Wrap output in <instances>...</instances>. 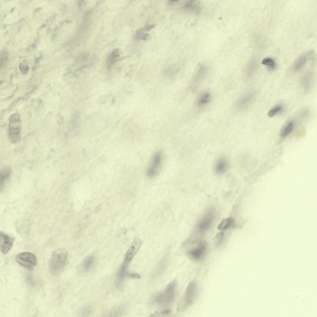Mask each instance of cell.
I'll list each match as a JSON object with an SVG mask.
<instances>
[{
	"mask_svg": "<svg viewBox=\"0 0 317 317\" xmlns=\"http://www.w3.org/2000/svg\"><path fill=\"white\" fill-rule=\"evenodd\" d=\"M177 284L176 279H173L168 284L163 290L153 297V302L164 308L170 307L175 300Z\"/></svg>",
	"mask_w": 317,
	"mask_h": 317,
	"instance_id": "1",
	"label": "cell"
},
{
	"mask_svg": "<svg viewBox=\"0 0 317 317\" xmlns=\"http://www.w3.org/2000/svg\"><path fill=\"white\" fill-rule=\"evenodd\" d=\"M197 293V286L195 282H191L188 285L184 294L179 302L177 310L183 312L187 309L193 303Z\"/></svg>",
	"mask_w": 317,
	"mask_h": 317,
	"instance_id": "2",
	"label": "cell"
},
{
	"mask_svg": "<svg viewBox=\"0 0 317 317\" xmlns=\"http://www.w3.org/2000/svg\"><path fill=\"white\" fill-rule=\"evenodd\" d=\"M67 253L62 249H58L52 254L50 260V267L54 273H57L63 269L67 259Z\"/></svg>",
	"mask_w": 317,
	"mask_h": 317,
	"instance_id": "3",
	"label": "cell"
},
{
	"mask_svg": "<svg viewBox=\"0 0 317 317\" xmlns=\"http://www.w3.org/2000/svg\"><path fill=\"white\" fill-rule=\"evenodd\" d=\"M8 137L10 141L13 143L18 142L21 139V124L18 114H14L10 116Z\"/></svg>",
	"mask_w": 317,
	"mask_h": 317,
	"instance_id": "4",
	"label": "cell"
},
{
	"mask_svg": "<svg viewBox=\"0 0 317 317\" xmlns=\"http://www.w3.org/2000/svg\"><path fill=\"white\" fill-rule=\"evenodd\" d=\"M16 262L26 269L32 271L38 263L36 256L33 253L29 252H23L17 254L15 257Z\"/></svg>",
	"mask_w": 317,
	"mask_h": 317,
	"instance_id": "5",
	"label": "cell"
},
{
	"mask_svg": "<svg viewBox=\"0 0 317 317\" xmlns=\"http://www.w3.org/2000/svg\"><path fill=\"white\" fill-rule=\"evenodd\" d=\"M163 159V154L160 151H157L153 155L146 171V175L149 178H154L158 174Z\"/></svg>",
	"mask_w": 317,
	"mask_h": 317,
	"instance_id": "6",
	"label": "cell"
},
{
	"mask_svg": "<svg viewBox=\"0 0 317 317\" xmlns=\"http://www.w3.org/2000/svg\"><path fill=\"white\" fill-rule=\"evenodd\" d=\"M206 244L203 241L199 242L196 245L188 249L186 252L188 257L196 262L202 260L204 258L207 251Z\"/></svg>",
	"mask_w": 317,
	"mask_h": 317,
	"instance_id": "7",
	"label": "cell"
},
{
	"mask_svg": "<svg viewBox=\"0 0 317 317\" xmlns=\"http://www.w3.org/2000/svg\"><path fill=\"white\" fill-rule=\"evenodd\" d=\"M215 209L213 208L209 209L199 219L197 224V228L201 232L207 231L211 226L214 221Z\"/></svg>",
	"mask_w": 317,
	"mask_h": 317,
	"instance_id": "8",
	"label": "cell"
},
{
	"mask_svg": "<svg viewBox=\"0 0 317 317\" xmlns=\"http://www.w3.org/2000/svg\"><path fill=\"white\" fill-rule=\"evenodd\" d=\"M313 52L312 50H308L297 57L291 66L292 70L294 72H297L301 70L305 66Z\"/></svg>",
	"mask_w": 317,
	"mask_h": 317,
	"instance_id": "9",
	"label": "cell"
},
{
	"mask_svg": "<svg viewBox=\"0 0 317 317\" xmlns=\"http://www.w3.org/2000/svg\"><path fill=\"white\" fill-rule=\"evenodd\" d=\"M208 67L205 64H200L193 77L191 85L192 89H195L205 78L208 72Z\"/></svg>",
	"mask_w": 317,
	"mask_h": 317,
	"instance_id": "10",
	"label": "cell"
},
{
	"mask_svg": "<svg viewBox=\"0 0 317 317\" xmlns=\"http://www.w3.org/2000/svg\"><path fill=\"white\" fill-rule=\"evenodd\" d=\"M141 244V241L139 237L134 238L126 252L123 262L129 265L140 249Z\"/></svg>",
	"mask_w": 317,
	"mask_h": 317,
	"instance_id": "11",
	"label": "cell"
},
{
	"mask_svg": "<svg viewBox=\"0 0 317 317\" xmlns=\"http://www.w3.org/2000/svg\"><path fill=\"white\" fill-rule=\"evenodd\" d=\"M15 237L3 232H0V251L3 254H7L13 246Z\"/></svg>",
	"mask_w": 317,
	"mask_h": 317,
	"instance_id": "12",
	"label": "cell"
},
{
	"mask_svg": "<svg viewBox=\"0 0 317 317\" xmlns=\"http://www.w3.org/2000/svg\"><path fill=\"white\" fill-rule=\"evenodd\" d=\"M254 98V94L252 92H249L241 96L237 100L236 104V108L238 109L245 108L253 102Z\"/></svg>",
	"mask_w": 317,
	"mask_h": 317,
	"instance_id": "13",
	"label": "cell"
},
{
	"mask_svg": "<svg viewBox=\"0 0 317 317\" xmlns=\"http://www.w3.org/2000/svg\"><path fill=\"white\" fill-rule=\"evenodd\" d=\"M11 169L9 167H5L0 171V190L2 191L7 182L9 180L11 174Z\"/></svg>",
	"mask_w": 317,
	"mask_h": 317,
	"instance_id": "14",
	"label": "cell"
},
{
	"mask_svg": "<svg viewBox=\"0 0 317 317\" xmlns=\"http://www.w3.org/2000/svg\"><path fill=\"white\" fill-rule=\"evenodd\" d=\"M258 61L256 59H252L247 65L245 72V77L249 78L252 77L255 73L258 68Z\"/></svg>",
	"mask_w": 317,
	"mask_h": 317,
	"instance_id": "15",
	"label": "cell"
},
{
	"mask_svg": "<svg viewBox=\"0 0 317 317\" xmlns=\"http://www.w3.org/2000/svg\"><path fill=\"white\" fill-rule=\"evenodd\" d=\"M228 167V163L227 159L224 157L219 158L217 161L215 166V171L217 174H222L227 171Z\"/></svg>",
	"mask_w": 317,
	"mask_h": 317,
	"instance_id": "16",
	"label": "cell"
},
{
	"mask_svg": "<svg viewBox=\"0 0 317 317\" xmlns=\"http://www.w3.org/2000/svg\"><path fill=\"white\" fill-rule=\"evenodd\" d=\"M96 262V258L94 255H90L87 256L82 263V270L84 272L89 271L94 266Z\"/></svg>",
	"mask_w": 317,
	"mask_h": 317,
	"instance_id": "17",
	"label": "cell"
},
{
	"mask_svg": "<svg viewBox=\"0 0 317 317\" xmlns=\"http://www.w3.org/2000/svg\"><path fill=\"white\" fill-rule=\"evenodd\" d=\"M199 5L196 1L189 0L185 3L182 8L185 10L198 14L201 10V7Z\"/></svg>",
	"mask_w": 317,
	"mask_h": 317,
	"instance_id": "18",
	"label": "cell"
},
{
	"mask_svg": "<svg viewBox=\"0 0 317 317\" xmlns=\"http://www.w3.org/2000/svg\"><path fill=\"white\" fill-rule=\"evenodd\" d=\"M313 77V73L311 71H308L302 76L301 78V83L306 90L310 87Z\"/></svg>",
	"mask_w": 317,
	"mask_h": 317,
	"instance_id": "19",
	"label": "cell"
},
{
	"mask_svg": "<svg viewBox=\"0 0 317 317\" xmlns=\"http://www.w3.org/2000/svg\"><path fill=\"white\" fill-rule=\"evenodd\" d=\"M211 99V95L210 93L203 92L198 97L196 100L197 105L199 106H203L209 102Z\"/></svg>",
	"mask_w": 317,
	"mask_h": 317,
	"instance_id": "20",
	"label": "cell"
},
{
	"mask_svg": "<svg viewBox=\"0 0 317 317\" xmlns=\"http://www.w3.org/2000/svg\"><path fill=\"white\" fill-rule=\"evenodd\" d=\"M294 122L293 120H290L288 121L283 128L280 132V135L284 137L289 134L293 129Z\"/></svg>",
	"mask_w": 317,
	"mask_h": 317,
	"instance_id": "21",
	"label": "cell"
},
{
	"mask_svg": "<svg viewBox=\"0 0 317 317\" xmlns=\"http://www.w3.org/2000/svg\"><path fill=\"white\" fill-rule=\"evenodd\" d=\"M262 64L266 66L271 70H274L276 66L275 60L272 58L267 57L263 59L261 61Z\"/></svg>",
	"mask_w": 317,
	"mask_h": 317,
	"instance_id": "22",
	"label": "cell"
},
{
	"mask_svg": "<svg viewBox=\"0 0 317 317\" xmlns=\"http://www.w3.org/2000/svg\"><path fill=\"white\" fill-rule=\"evenodd\" d=\"M233 222L234 220L232 218H226L223 220L219 224L218 228L220 230L226 229L230 227Z\"/></svg>",
	"mask_w": 317,
	"mask_h": 317,
	"instance_id": "23",
	"label": "cell"
},
{
	"mask_svg": "<svg viewBox=\"0 0 317 317\" xmlns=\"http://www.w3.org/2000/svg\"><path fill=\"white\" fill-rule=\"evenodd\" d=\"M127 309L126 304H123L114 309L110 314L111 316H119L124 313Z\"/></svg>",
	"mask_w": 317,
	"mask_h": 317,
	"instance_id": "24",
	"label": "cell"
},
{
	"mask_svg": "<svg viewBox=\"0 0 317 317\" xmlns=\"http://www.w3.org/2000/svg\"><path fill=\"white\" fill-rule=\"evenodd\" d=\"M284 110V106L281 105H278L271 108L268 112V115L272 117L281 112Z\"/></svg>",
	"mask_w": 317,
	"mask_h": 317,
	"instance_id": "25",
	"label": "cell"
},
{
	"mask_svg": "<svg viewBox=\"0 0 317 317\" xmlns=\"http://www.w3.org/2000/svg\"><path fill=\"white\" fill-rule=\"evenodd\" d=\"M141 28L137 30L134 35V38L136 40H146L149 37V34L144 33Z\"/></svg>",
	"mask_w": 317,
	"mask_h": 317,
	"instance_id": "26",
	"label": "cell"
},
{
	"mask_svg": "<svg viewBox=\"0 0 317 317\" xmlns=\"http://www.w3.org/2000/svg\"><path fill=\"white\" fill-rule=\"evenodd\" d=\"M224 236V233L222 232L218 233L215 238V241L217 246H219L221 244Z\"/></svg>",
	"mask_w": 317,
	"mask_h": 317,
	"instance_id": "27",
	"label": "cell"
},
{
	"mask_svg": "<svg viewBox=\"0 0 317 317\" xmlns=\"http://www.w3.org/2000/svg\"><path fill=\"white\" fill-rule=\"evenodd\" d=\"M8 54L7 52L5 51H3L1 52L0 56L1 64L2 63H3L5 62L8 59Z\"/></svg>",
	"mask_w": 317,
	"mask_h": 317,
	"instance_id": "28",
	"label": "cell"
},
{
	"mask_svg": "<svg viewBox=\"0 0 317 317\" xmlns=\"http://www.w3.org/2000/svg\"><path fill=\"white\" fill-rule=\"evenodd\" d=\"M20 69L22 72L26 73L28 71L29 68L27 65L23 63L20 65Z\"/></svg>",
	"mask_w": 317,
	"mask_h": 317,
	"instance_id": "29",
	"label": "cell"
},
{
	"mask_svg": "<svg viewBox=\"0 0 317 317\" xmlns=\"http://www.w3.org/2000/svg\"><path fill=\"white\" fill-rule=\"evenodd\" d=\"M110 55L116 59L120 55V51L118 49H115L113 50Z\"/></svg>",
	"mask_w": 317,
	"mask_h": 317,
	"instance_id": "30",
	"label": "cell"
},
{
	"mask_svg": "<svg viewBox=\"0 0 317 317\" xmlns=\"http://www.w3.org/2000/svg\"><path fill=\"white\" fill-rule=\"evenodd\" d=\"M155 25L154 24L147 25L141 28L144 31H147L153 29L155 27Z\"/></svg>",
	"mask_w": 317,
	"mask_h": 317,
	"instance_id": "31",
	"label": "cell"
},
{
	"mask_svg": "<svg viewBox=\"0 0 317 317\" xmlns=\"http://www.w3.org/2000/svg\"><path fill=\"white\" fill-rule=\"evenodd\" d=\"M129 277L133 278L138 279L140 278V276L137 273H130Z\"/></svg>",
	"mask_w": 317,
	"mask_h": 317,
	"instance_id": "32",
	"label": "cell"
},
{
	"mask_svg": "<svg viewBox=\"0 0 317 317\" xmlns=\"http://www.w3.org/2000/svg\"><path fill=\"white\" fill-rule=\"evenodd\" d=\"M80 312L81 315H85L88 314L89 310L88 308H85L82 309Z\"/></svg>",
	"mask_w": 317,
	"mask_h": 317,
	"instance_id": "33",
	"label": "cell"
},
{
	"mask_svg": "<svg viewBox=\"0 0 317 317\" xmlns=\"http://www.w3.org/2000/svg\"><path fill=\"white\" fill-rule=\"evenodd\" d=\"M178 1V0H170L169 1L168 4L169 5H173Z\"/></svg>",
	"mask_w": 317,
	"mask_h": 317,
	"instance_id": "34",
	"label": "cell"
}]
</instances>
